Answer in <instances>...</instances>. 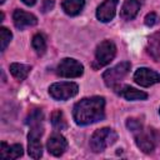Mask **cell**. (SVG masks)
Returning a JSON list of instances; mask_svg holds the SVG:
<instances>
[{
	"label": "cell",
	"instance_id": "4316f807",
	"mask_svg": "<svg viewBox=\"0 0 160 160\" xmlns=\"http://www.w3.org/2000/svg\"><path fill=\"white\" fill-rule=\"evenodd\" d=\"M5 2V0H0V4H4Z\"/></svg>",
	"mask_w": 160,
	"mask_h": 160
},
{
	"label": "cell",
	"instance_id": "8992f818",
	"mask_svg": "<svg viewBox=\"0 0 160 160\" xmlns=\"http://www.w3.org/2000/svg\"><path fill=\"white\" fill-rule=\"evenodd\" d=\"M78 91L79 86L72 81L55 82L49 88V94L55 100H68L70 98H74L78 94Z\"/></svg>",
	"mask_w": 160,
	"mask_h": 160
},
{
	"label": "cell",
	"instance_id": "7a4b0ae2",
	"mask_svg": "<svg viewBox=\"0 0 160 160\" xmlns=\"http://www.w3.org/2000/svg\"><path fill=\"white\" fill-rule=\"evenodd\" d=\"M30 126V131L28 135L29 144H28V152L32 159H40L42 155V145H41V136L44 134V126L41 119L30 120L26 122Z\"/></svg>",
	"mask_w": 160,
	"mask_h": 160
},
{
	"label": "cell",
	"instance_id": "5bb4252c",
	"mask_svg": "<svg viewBox=\"0 0 160 160\" xmlns=\"http://www.w3.org/2000/svg\"><path fill=\"white\" fill-rule=\"evenodd\" d=\"M24 150L20 144H14V145H8L6 142H1V149H0V158L1 159H18L22 156Z\"/></svg>",
	"mask_w": 160,
	"mask_h": 160
},
{
	"label": "cell",
	"instance_id": "8fae6325",
	"mask_svg": "<svg viewBox=\"0 0 160 160\" xmlns=\"http://www.w3.org/2000/svg\"><path fill=\"white\" fill-rule=\"evenodd\" d=\"M116 6H118V0H104L96 10V18L101 22H109L115 16Z\"/></svg>",
	"mask_w": 160,
	"mask_h": 160
},
{
	"label": "cell",
	"instance_id": "52a82bcc",
	"mask_svg": "<svg viewBox=\"0 0 160 160\" xmlns=\"http://www.w3.org/2000/svg\"><path fill=\"white\" fill-rule=\"evenodd\" d=\"M116 55V46L111 40H104L101 41L95 51V62L96 68L105 66L112 61V59Z\"/></svg>",
	"mask_w": 160,
	"mask_h": 160
},
{
	"label": "cell",
	"instance_id": "277c9868",
	"mask_svg": "<svg viewBox=\"0 0 160 160\" xmlns=\"http://www.w3.org/2000/svg\"><path fill=\"white\" fill-rule=\"evenodd\" d=\"M159 142H160V134L152 128H148V129L142 128L141 130L135 132L136 146L146 154L154 151Z\"/></svg>",
	"mask_w": 160,
	"mask_h": 160
},
{
	"label": "cell",
	"instance_id": "ffe728a7",
	"mask_svg": "<svg viewBox=\"0 0 160 160\" xmlns=\"http://www.w3.org/2000/svg\"><path fill=\"white\" fill-rule=\"evenodd\" d=\"M31 45L34 48V50L36 51L38 55H42L46 50V40H45V36L42 34H35L32 36V41H31Z\"/></svg>",
	"mask_w": 160,
	"mask_h": 160
},
{
	"label": "cell",
	"instance_id": "30bf717a",
	"mask_svg": "<svg viewBox=\"0 0 160 160\" xmlns=\"http://www.w3.org/2000/svg\"><path fill=\"white\" fill-rule=\"evenodd\" d=\"M48 151L54 156H61L68 149V141L60 132H52L46 142Z\"/></svg>",
	"mask_w": 160,
	"mask_h": 160
},
{
	"label": "cell",
	"instance_id": "4fadbf2b",
	"mask_svg": "<svg viewBox=\"0 0 160 160\" xmlns=\"http://www.w3.org/2000/svg\"><path fill=\"white\" fill-rule=\"evenodd\" d=\"M140 6H141L140 0H125L120 10V16L124 20H132L139 12Z\"/></svg>",
	"mask_w": 160,
	"mask_h": 160
},
{
	"label": "cell",
	"instance_id": "7402d4cb",
	"mask_svg": "<svg viewBox=\"0 0 160 160\" xmlns=\"http://www.w3.org/2000/svg\"><path fill=\"white\" fill-rule=\"evenodd\" d=\"M126 126H128V129H129L130 131H132V132L135 134V132H138L139 130L142 129V122H141L139 119L130 118V119H128V121H126Z\"/></svg>",
	"mask_w": 160,
	"mask_h": 160
},
{
	"label": "cell",
	"instance_id": "d4e9b609",
	"mask_svg": "<svg viewBox=\"0 0 160 160\" xmlns=\"http://www.w3.org/2000/svg\"><path fill=\"white\" fill-rule=\"evenodd\" d=\"M25 5H28V6H32L35 2H36V0H21Z\"/></svg>",
	"mask_w": 160,
	"mask_h": 160
},
{
	"label": "cell",
	"instance_id": "9a60e30c",
	"mask_svg": "<svg viewBox=\"0 0 160 160\" xmlns=\"http://www.w3.org/2000/svg\"><path fill=\"white\" fill-rule=\"evenodd\" d=\"M146 49H148L149 55L155 61H160V31L155 32L154 35L149 38Z\"/></svg>",
	"mask_w": 160,
	"mask_h": 160
},
{
	"label": "cell",
	"instance_id": "603a6c76",
	"mask_svg": "<svg viewBox=\"0 0 160 160\" xmlns=\"http://www.w3.org/2000/svg\"><path fill=\"white\" fill-rule=\"evenodd\" d=\"M159 22V16L155 12H150L145 16V25L146 26H154Z\"/></svg>",
	"mask_w": 160,
	"mask_h": 160
},
{
	"label": "cell",
	"instance_id": "5b68a950",
	"mask_svg": "<svg viewBox=\"0 0 160 160\" xmlns=\"http://www.w3.org/2000/svg\"><path fill=\"white\" fill-rule=\"evenodd\" d=\"M130 66L131 65H130L129 61H122V62L115 65L114 68L106 70L102 74V80L106 84V86H109L111 89H118L119 84L128 75V72L130 70Z\"/></svg>",
	"mask_w": 160,
	"mask_h": 160
},
{
	"label": "cell",
	"instance_id": "e0dca14e",
	"mask_svg": "<svg viewBox=\"0 0 160 160\" xmlns=\"http://www.w3.org/2000/svg\"><path fill=\"white\" fill-rule=\"evenodd\" d=\"M84 5H85V0H64L61 4L62 10L70 16L79 15L84 9Z\"/></svg>",
	"mask_w": 160,
	"mask_h": 160
},
{
	"label": "cell",
	"instance_id": "7c38bea8",
	"mask_svg": "<svg viewBox=\"0 0 160 160\" xmlns=\"http://www.w3.org/2000/svg\"><path fill=\"white\" fill-rule=\"evenodd\" d=\"M12 20H14V25L20 30H22L26 26H34L38 24V18L35 15L26 12L24 10H20V9H16L14 11Z\"/></svg>",
	"mask_w": 160,
	"mask_h": 160
},
{
	"label": "cell",
	"instance_id": "d6986e66",
	"mask_svg": "<svg viewBox=\"0 0 160 160\" xmlns=\"http://www.w3.org/2000/svg\"><path fill=\"white\" fill-rule=\"evenodd\" d=\"M50 121H51L52 126L55 129H58V130H62V129H66L68 128V122H66V119L64 116V112L60 111V110H55L51 114Z\"/></svg>",
	"mask_w": 160,
	"mask_h": 160
},
{
	"label": "cell",
	"instance_id": "ac0fdd59",
	"mask_svg": "<svg viewBox=\"0 0 160 160\" xmlns=\"http://www.w3.org/2000/svg\"><path fill=\"white\" fill-rule=\"evenodd\" d=\"M30 70H31V66H29V65H24V64H19V62H12L10 65V72H11V75L15 79L20 80V81L24 80V79H26V76L29 75Z\"/></svg>",
	"mask_w": 160,
	"mask_h": 160
},
{
	"label": "cell",
	"instance_id": "9c48e42d",
	"mask_svg": "<svg viewBox=\"0 0 160 160\" xmlns=\"http://www.w3.org/2000/svg\"><path fill=\"white\" fill-rule=\"evenodd\" d=\"M134 80L138 85L149 88L154 84L160 82V74L148 68H139L134 74Z\"/></svg>",
	"mask_w": 160,
	"mask_h": 160
},
{
	"label": "cell",
	"instance_id": "ba28073f",
	"mask_svg": "<svg viewBox=\"0 0 160 160\" xmlns=\"http://www.w3.org/2000/svg\"><path fill=\"white\" fill-rule=\"evenodd\" d=\"M84 72V66L80 64L78 60L71 59V58H65L62 59L58 68H56V74L61 78H79Z\"/></svg>",
	"mask_w": 160,
	"mask_h": 160
},
{
	"label": "cell",
	"instance_id": "44dd1931",
	"mask_svg": "<svg viewBox=\"0 0 160 160\" xmlns=\"http://www.w3.org/2000/svg\"><path fill=\"white\" fill-rule=\"evenodd\" d=\"M11 38H12L11 31H10L8 28L1 26V28H0V39H1V40H0V50H1V51H4V50L6 49V46L10 44Z\"/></svg>",
	"mask_w": 160,
	"mask_h": 160
},
{
	"label": "cell",
	"instance_id": "2e32d148",
	"mask_svg": "<svg viewBox=\"0 0 160 160\" xmlns=\"http://www.w3.org/2000/svg\"><path fill=\"white\" fill-rule=\"evenodd\" d=\"M119 94L125 98L126 100H130V101H135V100H145L148 98V94L141 91V90H138L135 88H131V86H122L120 90H119Z\"/></svg>",
	"mask_w": 160,
	"mask_h": 160
},
{
	"label": "cell",
	"instance_id": "484cf974",
	"mask_svg": "<svg viewBox=\"0 0 160 160\" xmlns=\"http://www.w3.org/2000/svg\"><path fill=\"white\" fill-rule=\"evenodd\" d=\"M2 19H4V14L1 12V14H0V20H2Z\"/></svg>",
	"mask_w": 160,
	"mask_h": 160
},
{
	"label": "cell",
	"instance_id": "83f0119b",
	"mask_svg": "<svg viewBox=\"0 0 160 160\" xmlns=\"http://www.w3.org/2000/svg\"><path fill=\"white\" fill-rule=\"evenodd\" d=\"M159 112H160V110H159Z\"/></svg>",
	"mask_w": 160,
	"mask_h": 160
},
{
	"label": "cell",
	"instance_id": "6da1fadb",
	"mask_svg": "<svg viewBox=\"0 0 160 160\" xmlns=\"http://www.w3.org/2000/svg\"><path fill=\"white\" fill-rule=\"evenodd\" d=\"M72 116L78 125H90L102 120L105 116V99L102 96H91L78 101Z\"/></svg>",
	"mask_w": 160,
	"mask_h": 160
},
{
	"label": "cell",
	"instance_id": "3957f363",
	"mask_svg": "<svg viewBox=\"0 0 160 160\" xmlns=\"http://www.w3.org/2000/svg\"><path fill=\"white\" fill-rule=\"evenodd\" d=\"M118 139L116 132L110 128H102L96 130L90 138V149L94 152H101Z\"/></svg>",
	"mask_w": 160,
	"mask_h": 160
},
{
	"label": "cell",
	"instance_id": "cb8c5ba5",
	"mask_svg": "<svg viewBox=\"0 0 160 160\" xmlns=\"http://www.w3.org/2000/svg\"><path fill=\"white\" fill-rule=\"evenodd\" d=\"M52 8H54V0H44V5H42V11L44 12L51 10Z\"/></svg>",
	"mask_w": 160,
	"mask_h": 160
}]
</instances>
